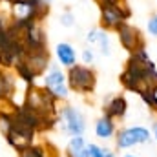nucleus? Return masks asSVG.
Segmentation results:
<instances>
[{"mask_svg":"<svg viewBox=\"0 0 157 157\" xmlns=\"http://www.w3.org/2000/svg\"><path fill=\"white\" fill-rule=\"evenodd\" d=\"M119 80L124 90L137 95H141L143 91H157V66L146 48L130 53Z\"/></svg>","mask_w":157,"mask_h":157,"instance_id":"1","label":"nucleus"},{"mask_svg":"<svg viewBox=\"0 0 157 157\" xmlns=\"http://www.w3.org/2000/svg\"><path fill=\"white\" fill-rule=\"evenodd\" d=\"M152 130L143 124H133V126H124L117 130L115 133V148L117 150H132L137 146H144L152 143Z\"/></svg>","mask_w":157,"mask_h":157,"instance_id":"2","label":"nucleus"},{"mask_svg":"<svg viewBox=\"0 0 157 157\" xmlns=\"http://www.w3.org/2000/svg\"><path fill=\"white\" fill-rule=\"evenodd\" d=\"M66 77H68V86L71 91L80 93V95H88L95 91L97 86V73L91 66L86 64H75L70 70H66Z\"/></svg>","mask_w":157,"mask_h":157,"instance_id":"3","label":"nucleus"},{"mask_svg":"<svg viewBox=\"0 0 157 157\" xmlns=\"http://www.w3.org/2000/svg\"><path fill=\"white\" fill-rule=\"evenodd\" d=\"M42 88L48 90L57 101H66L70 97V86H68V77L64 68H60L59 64H49L48 71L42 75Z\"/></svg>","mask_w":157,"mask_h":157,"instance_id":"4","label":"nucleus"},{"mask_svg":"<svg viewBox=\"0 0 157 157\" xmlns=\"http://www.w3.org/2000/svg\"><path fill=\"white\" fill-rule=\"evenodd\" d=\"M59 122L62 126V132L70 137H77V135H84L88 124H86V117L84 113L78 110L77 106L66 104L59 110Z\"/></svg>","mask_w":157,"mask_h":157,"instance_id":"5","label":"nucleus"},{"mask_svg":"<svg viewBox=\"0 0 157 157\" xmlns=\"http://www.w3.org/2000/svg\"><path fill=\"white\" fill-rule=\"evenodd\" d=\"M115 35H117V40L122 46V49H126L128 53H133L141 48H146L144 46V35L135 26H132L130 22H122L115 29Z\"/></svg>","mask_w":157,"mask_h":157,"instance_id":"6","label":"nucleus"},{"mask_svg":"<svg viewBox=\"0 0 157 157\" xmlns=\"http://www.w3.org/2000/svg\"><path fill=\"white\" fill-rule=\"evenodd\" d=\"M86 42L90 44V48H97L104 57L112 55V39H110V33L108 29L104 28H93L86 33Z\"/></svg>","mask_w":157,"mask_h":157,"instance_id":"7","label":"nucleus"},{"mask_svg":"<svg viewBox=\"0 0 157 157\" xmlns=\"http://www.w3.org/2000/svg\"><path fill=\"white\" fill-rule=\"evenodd\" d=\"M126 113H128V101L124 95H112L102 104V115L113 119V121L124 119Z\"/></svg>","mask_w":157,"mask_h":157,"instance_id":"8","label":"nucleus"},{"mask_svg":"<svg viewBox=\"0 0 157 157\" xmlns=\"http://www.w3.org/2000/svg\"><path fill=\"white\" fill-rule=\"evenodd\" d=\"M55 59H57V64L60 68L70 70L71 66L77 64L78 53L73 44H70V42H59V44H55Z\"/></svg>","mask_w":157,"mask_h":157,"instance_id":"9","label":"nucleus"},{"mask_svg":"<svg viewBox=\"0 0 157 157\" xmlns=\"http://www.w3.org/2000/svg\"><path fill=\"white\" fill-rule=\"evenodd\" d=\"M93 132H95V137L99 139V141H112V139H115V133H117V124H115V121L110 117H106V115H101V117L95 121V124H93Z\"/></svg>","mask_w":157,"mask_h":157,"instance_id":"10","label":"nucleus"},{"mask_svg":"<svg viewBox=\"0 0 157 157\" xmlns=\"http://www.w3.org/2000/svg\"><path fill=\"white\" fill-rule=\"evenodd\" d=\"M66 157H90L88 154V143L82 135L70 137L66 146Z\"/></svg>","mask_w":157,"mask_h":157,"instance_id":"11","label":"nucleus"},{"mask_svg":"<svg viewBox=\"0 0 157 157\" xmlns=\"http://www.w3.org/2000/svg\"><path fill=\"white\" fill-rule=\"evenodd\" d=\"M15 71H17V75L18 78H22L26 84H29V86H35V78L39 77L29 66H28V62L24 60V59H20L17 64H15Z\"/></svg>","mask_w":157,"mask_h":157,"instance_id":"12","label":"nucleus"},{"mask_svg":"<svg viewBox=\"0 0 157 157\" xmlns=\"http://www.w3.org/2000/svg\"><path fill=\"white\" fill-rule=\"evenodd\" d=\"M139 97L152 113H157V91H143Z\"/></svg>","mask_w":157,"mask_h":157,"instance_id":"13","label":"nucleus"},{"mask_svg":"<svg viewBox=\"0 0 157 157\" xmlns=\"http://www.w3.org/2000/svg\"><path fill=\"white\" fill-rule=\"evenodd\" d=\"M18 157H48V152H46L42 146L31 144V146L24 148L22 152H18Z\"/></svg>","mask_w":157,"mask_h":157,"instance_id":"14","label":"nucleus"},{"mask_svg":"<svg viewBox=\"0 0 157 157\" xmlns=\"http://www.w3.org/2000/svg\"><path fill=\"white\" fill-rule=\"evenodd\" d=\"M59 22L62 28H73L75 26V15L71 11H62L59 17Z\"/></svg>","mask_w":157,"mask_h":157,"instance_id":"15","label":"nucleus"},{"mask_svg":"<svg viewBox=\"0 0 157 157\" xmlns=\"http://www.w3.org/2000/svg\"><path fill=\"white\" fill-rule=\"evenodd\" d=\"M80 60H82V64H86V66H91L93 62H95V51L88 46V48H84L82 51H80Z\"/></svg>","mask_w":157,"mask_h":157,"instance_id":"16","label":"nucleus"},{"mask_svg":"<svg viewBox=\"0 0 157 157\" xmlns=\"http://www.w3.org/2000/svg\"><path fill=\"white\" fill-rule=\"evenodd\" d=\"M146 31L150 37L157 39V13H154L150 18H148V24H146Z\"/></svg>","mask_w":157,"mask_h":157,"instance_id":"17","label":"nucleus"},{"mask_svg":"<svg viewBox=\"0 0 157 157\" xmlns=\"http://www.w3.org/2000/svg\"><path fill=\"white\" fill-rule=\"evenodd\" d=\"M88 154H90V157H104V150H102L101 144L90 143V144H88Z\"/></svg>","mask_w":157,"mask_h":157,"instance_id":"18","label":"nucleus"},{"mask_svg":"<svg viewBox=\"0 0 157 157\" xmlns=\"http://www.w3.org/2000/svg\"><path fill=\"white\" fill-rule=\"evenodd\" d=\"M121 0H97L99 7H108V6H117Z\"/></svg>","mask_w":157,"mask_h":157,"instance_id":"19","label":"nucleus"},{"mask_svg":"<svg viewBox=\"0 0 157 157\" xmlns=\"http://www.w3.org/2000/svg\"><path fill=\"white\" fill-rule=\"evenodd\" d=\"M102 150H104V157H119L117 152L113 148H110V146H102Z\"/></svg>","mask_w":157,"mask_h":157,"instance_id":"20","label":"nucleus"},{"mask_svg":"<svg viewBox=\"0 0 157 157\" xmlns=\"http://www.w3.org/2000/svg\"><path fill=\"white\" fill-rule=\"evenodd\" d=\"M152 137H154V141H155V144H157V117L152 121Z\"/></svg>","mask_w":157,"mask_h":157,"instance_id":"21","label":"nucleus"},{"mask_svg":"<svg viewBox=\"0 0 157 157\" xmlns=\"http://www.w3.org/2000/svg\"><path fill=\"white\" fill-rule=\"evenodd\" d=\"M40 4H44V6H49V4H51V0H40Z\"/></svg>","mask_w":157,"mask_h":157,"instance_id":"22","label":"nucleus"},{"mask_svg":"<svg viewBox=\"0 0 157 157\" xmlns=\"http://www.w3.org/2000/svg\"><path fill=\"white\" fill-rule=\"evenodd\" d=\"M122 157H139V155H137V154H124Z\"/></svg>","mask_w":157,"mask_h":157,"instance_id":"23","label":"nucleus"},{"mask_svg":"<svg viewBox=\"0 0 157 157\" xmlns=\"http://www.w3.org/2000/svg\"><path fill=\"white\" fill-rule=\"evenodd\" d=\"M155 115H157V113H155Z\"/></svg>","mask_w":157,"mask_h":157,"instance_id":"24","label":"nucleus"}]
</instances>
